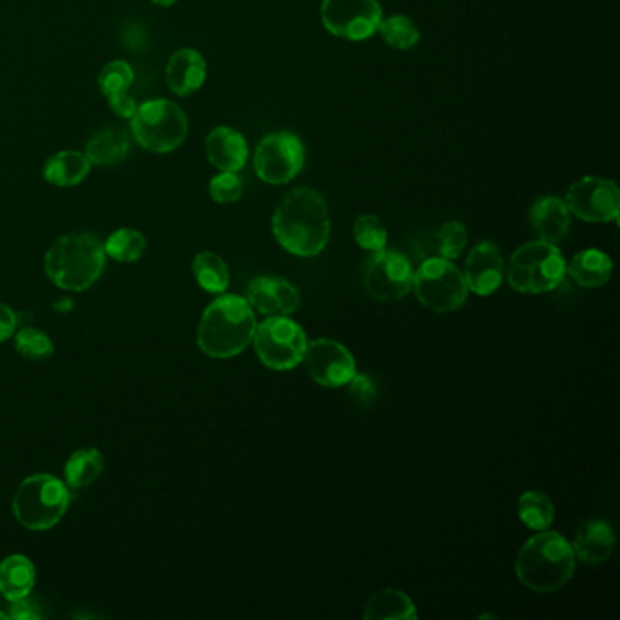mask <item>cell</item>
<instances>
[{"instance_id": "cell-18", "label": "cell", "mask_w": 620, "mask_h": 620, "mask_svg": "<svg viewBox=\"0 0 620 620\" xmlns=\"http://www.w3.org/2000/svg\"><path fill=\"white\" fill-rule=\"evenodd\" d=\"M206 75H208V66H206L204 56L200 55L197 50L185 48L169 56L168 66H166V83L175 95L190 97L193 93L199 92L202 84L206 83Z\"/></svg>"}, {"instance_id": "cell-28", "label": "cell", "mask_w": 620, "mask_h": 620, "mask_svg": "<svg viewBox=\"0 0 620 620\" xmlns=\"http://www.w3.org/2000/svg\"><path fill=\"white\" fill-rule=\"evenodd\" d=\"M191 267H193V275H196L199 286L204 292L221 295L230 286V270L217 253H197Z\"/></svg>"}, {"instance_id": "cell-32", "label": "cell", "mask_w": 620, "mask_h": 620, "mask_svg": "<svg viewBox=\"0 0 620 620\" xmlns=\"http://www.w3.org/2000/svg\"><path fill=\"white\" fill-rule=\"evenodd\" d=\"M13 337H15V349L24 359L41 362V360L50 359L55 351L52 338L42 329L28 326V328L15 332Z\"/></svg>"}, {"instance_id": "cell-19", "label": "cell", "mask_w": 620, "mask_h": 620, "mask_svg": "<svg viewBox=\"0 0 620 620\" xmlns=\"http://www.w3.org/2000/svg\"><path fill=\"white\" fill-rule=\"evenodd\" d=\"M248 143L242 137L241 132L228 128V126H217L211 129L206 137V157L211 165L221 171H239L248 162Z\"/></svg>"}, {"instance_id": "cell-12", "label": "cell", "mask_w": 620, "mask_h": 620, "mask_svg": "<svg viewBox=\"0 0 620 620\" xmlns=\"http://www.w3.org/2000/svg\"><path fill=\"white\" fill-rule=\"evenodd\" d=\"M320 19L332 35L346 41H366L379 31V0H323Z\"/></svg>"}, {"instance_id": "cell-3", "label": "cell", "mask_w": 620, "mask_h": 620, "mask_svg": "<svg viewBox=\"0 0 620 620\" xmlns=\"http://www.w3.org/2000/svg\"><path fill=\"white\" fill-rule=\"evenodd\" d=\"M104 242L95 233H67L53 242L44 256L50 281L67 292H86L103 275L106 266Z\"/></svg>"}, {"instance_id": "cell-25", "label": "cell", "mask_w": 620, "mask_h": 620, "mask_svg": "<svg viewBox=\"0 0 620 620\" xmlns=\"http://www.w3.org/2000/svg\"><path fill=\"white\" fill-rule=\"evenodd\" d=\"M566 273L582 287H602L608 284L613 273L610 255L600 250L579 252L566 264Z\"/></svg>"}, {"instance_id": "cell-13", "label": "cell", "mask_w": 620, "mask_h": 620, "mask_svg": "<svg viewBox=\"0 0 620 620\" xmlns=\"http://www.w3.org/2000/svg\"><path fill=\"white\" fill-rule=\"evenodd\" d=\"M569 213L586 222H613L619 219L620 193L613 180L582 177L569 186L566 193Z\"/></svg>"}, {"instance_id": "cell-15", "label": "cell", "mask_w": 620, "mask_h": 620, "mask_svg": "<svg viewBox=\"0 0 620 620\" xmlns=\"http://www.w3.org/2000/svg\"><path fill=\"white\" fill-rule=\"evenodd\" d=\"M246 301L262 315L279 317L297 312L301 306V293L286 279L255 277L248 286Z\"/></svg>"}, {"instance_id": "cell-7", "label": "cell", "mask_w": 620, "mask_h": 620, "mask_svg": "<svg viewBox=\"0 0 620 620\" xmlns=\"http://www.w3.org/2000/svg\"><path fill=\"white\" fill-rule=\"evenodd\" d=\"M132 134L140 148L154 154H171L188 137V117L174 101L151 98L137 106L132 117Z\"/></svg>"}, {"instance_id": "cell-40", "label": "cell", "mask_w": 620, "mask_h": 620, "mask_svg": "<svg viewBox=\"0 0 620 620\" xmlns=\"http://www.w3.org/2000/svg\"><path fill=\"white\" fill-rule=\"evenodd\" d=\"M0 619H8V616H6V613H2V611H0Z\"/></svg>"}, {"instance_id": "cell-31", "label": "cell", "mask_w": 620, "mask_h": 620, "mask_svg": "<svg viewBox=\"0 0 620 620\" xmlns=\"http://www.w3.org/2000/svg\"><path fill=\"white\" fill-rule=\"evenodd\" d=\"M379 33L393 50H411L421 41V30L410 17L391 15L380 21Z\"/></svg>"}, {"instance_id": "cell-6", "label": "cell", "mask_w": 620, "mask_h": 620, "mask_svg": "<svg viewBox=\"0 0 620 620\" xmlns=\"http://www.w3.org/2000/svg\"><path fill=\"white\" fill-rule=\"evenodd\" d=\"M507 284L521 293L554 292L566 277V261L559 248L546 241L526 242L509 256Z\"/></svg>"}, {"instance_id": "cell-9", "label": "cell", "mask_w": 620, "mask_h": 620, "mask_svg": "<svg viewBox=\"0 0 620 620\" xmlns=\"http://www.w3.org/2000/svg\"><path fill=\"white\" fill-rule=\"evenodd\" d=\"M252 343L255 344V354L262 365L277 371H287L303 362L308 338L301 324L286 315H279L256 324Z\"/></svg>"}, {"instance_id": "cell-39", "label": "cell", "mask_w": 620, "mask_h": 620, "mask_svg": "<svg viewBox=\"0 0 620 620\" xmlns=\"http://www.w3.org/2000/svg\"><path fill=\"white\" fill-rule=\"evenodd\" d=\"M155 6H160V8H169V6L177 4V0H151Z\"/></svg>"}, {"instance_id": "cell-20", "label": "cell", "mask_w": 620, "mask_h": 620, "mask_svg": "<svg viewBox=\"0 0 620 620\" xmlns=\"http://www.w3.org/2000/svg\"><path fill=\"white\" fill-rule=\"evenodd\" d=\"M529 224L540 241L555 244L568 235L571 213H569L566 202L559 197H540L535 200L529 210Z\"/></svg>"}, {"instance_id": "cell-23", "label": "cell", "mask_w": 620, "mask_h": 620, "mask_svg": "<svg viewBox=\"0 0 620 620\" xmlns=\"http://www.w3.org/2000/svg\"><path fill=\"white\" fill-rule=\"evenodd\" d=\"M92 169V162L87 160L84 151H75V149H64L59 154L52 155L44 165V179L50 185L59 186V188H72L86 179Z\"/></svg>"}, {"instance_id": "cell-1", "label": "cell", "mask_w": 620, "mask_h": 620, "mask_svg": "<svg viewBox=\"0 0 620 620\" xmlns=\"http://www.w3.org/2000/svg\"><path fill=\"white\" fill-rule=\"evenodd\" d=\"M273 235L286 252L315 256L328 246L332 221L328 204L312 188L290 191L272 217Z\"/></svg>"}, {"instance_id": "cell-14", "label": "cell", "mask_w": 620, "mask_h": 620, "mask_svg": "<svg viewBox=\"0 0 620 620\" xmlns=\"http://www.w3.org/2000/svg\"><path fill=\"white\" fill-rule=\"evenodd\" d=\"M303 360L309 377L324 388H343L357 374L354 355L332 338L308 343Z\"/></svg>"}, {"instance_id": "cell-2", "label": "cell", "mask_w": 620, "mask_h": 620, "mask_svg": "<svg viewBox=\"0 0 620 620\" xmlns=\"http://www.w3.org/2000/svg\"><path fill=\"white\" fill-rule=\"evenodd\" d=\"M255 329V312L246 298L221 295L202 313L197 344L211 359H231L252 344Z\"/></svg>"}, {"instance_id": "cell-5", "label": "cell", "mask_w": 620, "mask_h": 620, "mask_svg": "<svg viewBox=\"0 0 620 620\" xmlns=\"http://www.w3.org/2000/svg\"><path fill=\"white\" fill-rule=\"evenodd\" d=\"M70 506L66 482L50 473H36L24 479L13 495L17 523L31 532H44L61 523Z\"/></svg>"}, {"instance_id": "cell-21", "label": "cell", "mask_w": 620, "mask_h": 620, "mask_svg": "<svg viewBox=\"0 0 620 620\" xmlns=\"http://www.w3.org/2000/svg\"><path fill=\"white\" fill-rule=\"evenodd\" d=\"M571 548L580 563H606L616 549V534H613L611 524L606 523L602 518H593V521L582 524Z\"/></svg>"}, {"instance_id": "cell-34", "label": "cell", "mask_w": 620, "mask_h": 620, "mask_svg": "<svg viewBox=\"0 0 620 620\" xmlns=\"http://www.w3.org/2000/svg\"><path fill=\"white\" fill-rule=\"evenodd\" d=\"M467 244L466 225L459 221H450L437 231V252L448 261H453L464 252Z\"/></svg>"}, {"instance_id": "cell-27", "label": "cell", "mask_w": 620, "mask_h": 620, "mask_svg": "<svg viewBox=\"0 0 620 620\" xmlns=\"http://www.w3.org/2000/svg\"><path fill=\"white\" fill-rule=\"evenodd\" d=\"M104 470V456L97 448H84L72 453L64 467L66 486L81 490L97 481Z\"/></svg>"}, {"instance_id": "cell-37", "label": "cell", "mask_w": 620, "mask_h": 620, "mask_svg": "<svg viewBox=\"0 0 620 620\" xmlns=\"http://www.w3.org/2000/svg\"><path fill=\"white\" fill-rule=\"evenodd\" d=\"M349 385H351V395L360 402H368V400L374 399L375 386L368 375L355 374L354 379L349 380Z\"/></svg>"}, {"instance_id": "cell-8", "label": "cell", "mask_w": 620, "mask_h": 620, "mask_svg": "<svg viewBox=\"0 0 620 620\" xmlns=\"http://www.w3.org/2000/svg\"><path fill=\"white\" fill-rule=\"evenodd\" d=\"M413 290L422 306L435 313L461 309L470 293L464 273L444 256L422 262L413 273Z\"/></svg>"}, {"instance_id": "cell-29", "label": "cell", "mask_w": 620, "mask_h": 620, "mask_svg": "<svg viewBox=\"0 0 620 620\" xmlns=\"http://www.w3.org/2000/svg\"><path fill=\"white\" fill-rule=\"evenodd\" d=\"M146 248H148L146 237L134 228H120V230L113 231L104 242L106 255L112 256L113 261L124 262V264L140 261L146 253Z\"/></svg>"}, {"instance_id": "cell-33", "label": "cell", "mask_w": 620, "mask_h": 620, "mask_svg": "<svg viewBox=\"0 0 620 620\" xmlns=\"http://www.w3.org/2000/svg\"><path fill=\"white\" fill-rule=\"evenodd\" d=\"M354 237L355 242L362 250H368L371 253L385 250L386 242H388V231L379 221V217L371 216V213L355 219Z\"/></svg>"}, {"instance_id": "cell-4", "label": "cell", "mask_w": 620, "mask_h": 620, "mask_svg": "<svg viewBox=\"0 0 620 620\" xmlns=\"http://www.w3.org/2000/svg\"><path fill=\"white\" fill-rule=\"evenodd\" d=\"M515 574L528 590L554 593L574 577V548L563 535L543 529L518 551Z\"/></svg>"}, {"instance_id": "cell-22", "label": "cell", "mask_w": 620, "mask_h": 620, "mask_svg": "<svg viewBox=\"0 0 620 620\" xmlns=\"http://www.w3.org/2000/svg\"><path fill=\"white\" fill-rule=\"evenodd\" d=\"M129 146L132 140L123 126H106L87 140L84 155L92 166H115L126 159Z\"/></svg>"}, {"instance_id": "cell-17", "label": "cell", "mask_w": 620, "mask_h": 620, "mask_svg": "<svg viewBox=\"0 0 620 620\" xmlns=\"http://www.w3.org/2000/svg\"><path fill=\"white\" fill-rule=\"evenodd\" d=\"M135 72L126 61H112L98 73V90L108 98L109 108L120 118H132L139 104L129 95Z\"/></svg>"}, {"instance_id": "cell-24", "label": "cell", "mask_w": 620, "mask_h": 620, "mask_svg": "<svg viewBox=\"0 0 620 620\" xmlns=\"http://www.w3.org/2000/svg\"><path fill=\"white\" fill-rule=\"evenodd\" d=\"M36 569L24 555H10L0 563V595L6 600L28 597L35 588Z\"/></svg>"}, {"instance_id": "cell-10", "label": "cell", "mask_w": 620, "mask_h": 620, "mask_svg": "<svg viewBox=\"0 0 620 620\" xmlns=\"http://www.w3.org/2000/svg\"><path fill=\"white\" fill-rule=\"evenodd\" d=\"M306 160L303 140L297 135L279 132L267 135L256 146L253 166L261 180L267 185H286L295 179Z\"/></svg>"}, {"instance_id": "cell-36", "label": "cell", "mask_w": 620, "mask_h": 620, "mask_svg": "<svg viewBox=\"0 0 620 620\" xmlns=\"http://www.w3.org/2000/svg\"><path fill=\"white\" fill-rule=\"evenodd\" d=\"M8 617L13 620L42 619L41 606H39L35 599H31L30 595H28V597H22V599H17L11 602Z\"/></svg>"}, {"instance_id": "cell-35", "label": "cell", "mask_w": 620, "mask_h": 620, "mask_svg": "<svg viewBox=\"0 0 620 620\" xmlns=\"http://www.w3.org/2000/svg\"><path fill=\"white\" fill-rule=\"evenodd\" d=\"M210 197L217 204H233L241 199L244 182L235 171H221L210 180Z\"/></svg>"}, {"instance_id": "cell-30", "label": "cell", "mask_w": 620, "mask_h": 620, "mask_svg": "<svg viewBox=\"0 0 620 620\" xmlns=\"http://www.w3.org/2000/svg\"><path fill=\"white\" fill-rule=\"evenodd\" d=\"M518 518L524 526L535 532L548 529L549 524L554 523L555 507L551 498L543 492H526L518 498Z\"/></svg>"}, {"instance_id": "cell-16", "label": "cell", "mask_w": 620, "mask_h": 620, "mask_svg": "<svg viewBox=\"0 0 620 620\" xmlns=\"http://www.w3.org/2000/svg\"><path fill=\"white\" fill-rule=\"evenodd\" d=\"M464 279L467 290L475 295L487 297L497 292L504 279V259L501 250L490 241H482L473 248L464 267Z\"/></svg>"}, {"instance_id": "cell-26", "label": "cell", "mask_w": 620, "mask_h": 620, "mask_svg": "<svg viewBox=\"0 0 620 620\" xmlns=\"http://www.w3.org/2000/svg\"><path fill=\"white\" fill-rule=\"evenodd\" d=\"M416 606L404 591L386 588L371 595L365 608L368 620H416Z\"/></svg>"}, {"instance_id": "cell-38", "label": "cell", "mask_w": 620, "mask_h": 620, "mask_svg": "<svg viewBox=\"0 0 620 620\" xmlns=\"http://www.w3.org/2000/svg\"><path fill=\"white\" fill-rule=\"evenodd\" d=\"M17 332V315L8 304L0 303V343L13 337Z\"/></svg>"}, {"instance_id": "cell-11", "label": "cell", "mask_w": 620, "mask_h": 620, "mask_svg": "<svg viewBox=\"0 0 620 620\" xmlns=\"http://www.w3.org/2000/svg\"><path fill=\"white\" fill-rule=\"evenodd\" d=\"M366 292L380 303L400 301L413 287V267L402 253L379 250L368 256L362 267Z\"/></svg>"}]
</instances>
